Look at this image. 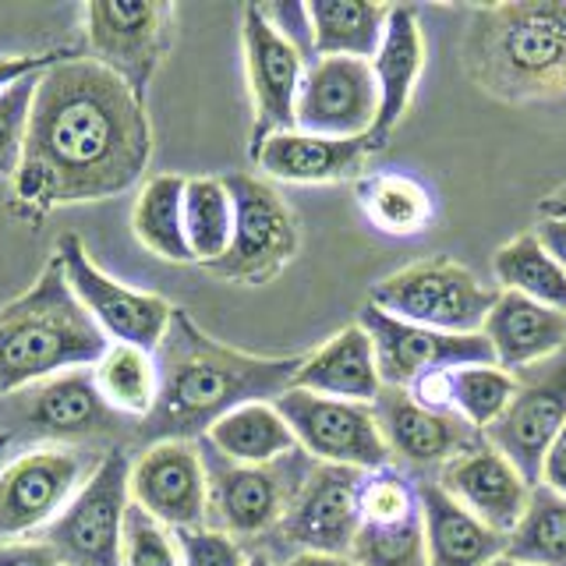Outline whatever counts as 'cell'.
I'll return each instance as SVG.
<instances>
[{"instance_id": "obj_1", "label": "cell", "mask_w": 566, "mask_h": 566, "mask_svg": "<svg viewBox=\"0 0 566 566\" xmlns=\"http://www.w3.org/2000/svg\"><path fill=\"white\" fill-rule=\"evenodd\" d=\"M153 156L149 106L93 57L71 53L35 82L14 199L61 209L114 199Z\"/></svg>"}, {"instance_id": "obj_2", "label": "cell", "mask_w": 566, "mask_h": 566, "mask_svg": "<svg viewBox=\"0 0 566 566\" xmlns=\"http://www.w3.org/2000/svg\"><path fill=\"white\" fill-rule=\"evenodd\" d=\"M301 365H305V354L259 358V354L223 347L195 326L188 312L174 308L170 329L156 350V407L142 418L138 439L146 447L167 439H206L212 424L238 407L273 403L280 394H287Z\"/></svg>"}, {"instance_id": "obj_3", "label": "cell", "mask_w": 566, "mask_h": 566, "mask_svg": "<svg viewBox=\"0 0 566 566\" xmlns=\"http://www.w3.org/2000/svg\"><path fill=\"white\" fill-rule=\"evenodd\" d=\"M471 82L500 103L566 93V0L478 4L464 32Z\"/></svg>"}, {"instance_id": "obj_4", "label": "cell", "mask_w": 566, "mask_h": 566, "mask_svg": "<svg viewBox=\"0 0 566 566\" xmlns=\"http://www.w3.org/2000/svg\"><path fill=\"white\" fill-rule=\"evenodd\" d=\"M111 340L67 287L53 255L40 280L0 308V394H18L71 368H93Z\"/></svg>"}, {"instance_id": "obj_5", "label": "cell", "mask_w": 566, "mask_h": 566, "mask_svg": "<svg viewBox=\"0 0 566 566\" xmlns=\"http://www.w3.org/2000/svg\"><path fill=\"white\" fill-rule=\"evenodd\" d=\"M199 450L206 468V524L230 538L273 535L280 521L287 517L308 471L315 468L305 450H294L259 468L220 457L206 439Z\"/></svg>"}, {"instance_id": "obj_6", "label": "cell", "mask_w": 566, "mask_h": 566, "mask_svg": "<svg viewBox=\"0 0 566 566\" xmlns=\"http://www.w3.org/2000/svg\"><path fill=\"white\" fill-rule=\"evenodd\" d=\"M500 291L450 259L415 262L371 287L368 305L411 326L439 333H482Z\"/></svg>"}, {"instance_id": "obj_7", "label": "cell", "mask_w": 566, "mask_h": 566, "mask_svg": "<svg viewBox=\"0 0 566 566\" xmlns=\"http://www.w3.org/2000/svg\"><path fill=\"white\" fill-rule=\"evenodd\" d=\"M132 457L111 450L85 478L61 517L43 531V542L64 566H124V524L132 510Z\"/></svg>"}, {"instance_id": "obj_8", "label": "cell", "mask_w": 566, "mask_h": 566, "mask_svg": "<svg viewBox=\"0 0 566 566\" xmlns=\"http://www.w3.org/2000/svg\"><path fill=\"white\" fill-rule=\"evenodd\" d=\"M223 185L234 202V234L227 252L206 265L212 276L234 283H265L297 255V220L283 195L252 174H230Z\"/></svg>"}, {"instance_id": "obj_9", "label": "cell", "mask_w": 566, "mask_h": 566, "mask_svg": "<svg viewBox=\"0 0 566 566\" xmlns=\"http://www.w3.org/2000/svg\"><path fill=\"white\" fill-rule=\"evenodd\" d=\"M273 403L291 424L297 450H305L315 464L350 468L361 474L389 468V450L371 403L318 397L297 386L280 394Z\"/></svg>"}, {"instance_id": "obj_10", "label": "cell", "mask_w": 566, "mask_h": 566, "mask_svg": "<svg viewBox=\"0 0 566 566\" xmlns=\"http://www.w3.org/2000/svg\"><path fill=\"white\" fill-rule=\"evenodd\" d=\"M85 35L93 61L117 75L146 103L159 64L174 43V8L164 0L120 4V0H88Z\"/></svg>"}, {"instance_id": "obj_11", "label": "cell", "mask_w": 566, "mask_h": 566, "mask_svg": "<svg viewBox=\"0 0 566 566\" xmlns=\"http://www.w3.org/2000/svg\"><path fill=\"white\" fill-rule=\"evenodd\" d=\"M99 460L75 447H40L0 468V542H22L46 531L75 500Z\"/></svg>"}, {"instance_id": "obj_12", "label": "cell", "mask_w": 566, "mask_h": 566, "mask_svg": "<svg viewBox=\"0 0 566 566\" xmlns=\"http://www.w3.org/2000/svg\"><path fill=\"white\" fill-rule=\"evenodd\" d=\"M53 255L61 259L67 287L75 291L82 308L96 318V326L103 329L106 340L132 344L149 354L159 350L174 318V305L167 297L132 291V287H124V283H117L114 276H106L75 234H64Z\"/></svg>"}, {"instance_id": "obj_13", "label": "cell", "mask_w": 566, "mask_h": 566, "mask_svg": "<svg viewBox=\"0 0 566 566\" xmlns=\"http://www.w3.org/2000/svg\"><path fill=\"white\" fill-rule=\"evenodd\" d=\"M513 376V400L485 432V442L527 478V485H538L542 460L566 424V350Z\"/></svg>"}, {"instance_id": "obj_14", "label": "cell", "mask_w": 566, "mask_h": 566, "mask_svg": "<svg viewBox=\"0 0 566 566\" xmlns=\"http://www.w3.org/2000/svg\"><path fill=\"white\" fill-rule=\"evenodd\" d=\"M361 326L376 347L382 386L415 389L424 376L453 371L464 365H495L492 347L482 333H439L411 326L403 318L386 315L376 305H365Z\"/></svg>"}, {"instance_id": "obj_15", "label": "cell", "mask_w": 566, "mask_h": 566, "mask_svg": "<svg viewBox=\"0 0 566 566\" xmlns=\"http://www.w3.org/2000/svg\"><path fill=\"white\" fill-rule=\"evenodd\" d=\"M361 478L350 468L315 464L273 538L294 553L350 556L361 531Z\"/></svg>"}, {"instance_id": "obj_16", "label": "cell", "mask_w": 566, "mask_h": 566, "mask_svg": "<svg viewBox=\"0 0 566 566\" xmlns=\"http://www.w3.org/2000/svg\"><path fill=\"white\" fill-rule=\"evenodd\" d=\"M379 117L371 61L315 57L297 88L294 128L326 138H368Z\"/></svg>"}, {"instance_id": "obj_17", "label": "cell", "mask_w": 566, "mask_h": 566, "mask_svg": "<svg viewBox=\"0 0 566 566\" xmlns=\"http://www.w3.org/2000/svg\"><path fill=\"white\" fill-rule=\"evenodd\" d=\"M241 43H244V71L252 88L255 124H252V156L265 138L280 132H294V106L297 88L305 78L308 61L265 22L259 4H248L241 18Z\"/></svg>"}, {"instance_id": "obj_18", "label": "cell", "mask_w": 566, "mask_h": 566, "mask_svg": "<svg viewBox=\"0 0 566 566\" xmlns=\"http://www.w3.org/2000/svg\"><path fill=\"white\" fill-rule=\"evenodd\" d=\"M132 503L167 531L206 524V468L199 442H153L132 460Z\"/></svg>"}, {"instance_id": "obj_19", "label": "cell", "mask_w": 566, "mask_h": 566, "mask_svg": "<svg viewBox=\"0 0 566 566\" xmlns=\"http://www.w3.org/2000/svg\"><path fill=\"white\" fill-rule=\"evenodd\" d=\"M379 421V432L386 439L389 457L403 460L415 468H436L450 464L453 457L468 453L485 436L471 429L457 411L421 403L411 389L382 386V394L371 403Z\"/></svg>"}, {"instance_id": "obj_20", "label": "cell", "mask_w": 566, "mask_h": 566, "mask_svg": "<svg viewBox=\"0 0 566 566\" xmlns=\"http://www.w3.org/2000/svg\"><path fill=\"white\" fill-rule=\"evenodd\" d=\"M436 482L468 513H474L478 521L492 531H500V535H510V531L521 524L531 489H535V485H527V478L513 468L500 450H492L485 439L478 442V447H471L468 453L453 457L450 464H442V474Z\"/></svg>"}, {"instance_id": "obj_21", "label": "cell", "mask_w": 566, "mask_h": 566, "mask_svg": "<svg viewBox=\"0 0 566 566\" xmlns=\"http://www.w3.org/2000/svg\"><path fill=\"white\" fill-rule=\"evenodd\" d=\"M117 411L103 400L93 368H71L35 386L22 407L29 432L50 439H93L117 429Z\"/></svg>"}, {"instance_id": "obj_22", "label": "cell", "mask_w": 566, "mask_h": 566, "mask_svg": "<svg viewBox=\"0 0 566 566\" xmlns=\"http://www.w3.org/2000/svg\"><path fill=\"white\" fill-rule=\"evenodd\" d=\"M371 153H376V146L368 138H326L294 128L265 138L252 159L273 181L336 185L358 177Z\"/></svg>"}, {"instance_id": "obj_23", "label": "cell", "mask_w": 566, "mask_h": 566, "mask_svg": "<svg viewBox=\"0 0 566 566\" xmlns=\"http://www.w3.org/2000/svg\"><path fill=\"white\" fill-rule=\"evenodd\" d=\"M424 32L418 22V11L407 4H394L386 22V35L379 53L371 57V75H376V88H379V117L376 128H371L368 142L376 149H382L394 128L403 120L407 106H411V96L418 88V78L424 71Z\"/></svg>"}, {"instance_id": "obj_24", "label": "cell", "mask_w": 566, "mask_h": 566, "mask_svg": "<svg viewBox=\"0 0 566 566\" xmlns=\"http://www.w3.org/2000/svg\"><path fill=\"white\" fill-rule=\"evenodd\" d=\"M415 489L429 566H489L506 553V535L485 527L439 482H421Z\"/></svg>"}, {"instance_id": "obj_25", "label": "cell", "mask_w": 566, "mask_h": 566, "mask_svg": "<svg viewBox=\"0 0 566 566\" xmlns=\"http://www.w3.org/2000/svg\"><path fill=\"white\" fill-rule=\"evenodd\" d=\"M482 336L492 347L495 365L506 371H521L563 350L566 312L545 308L524 294L500 291L482 326Z\"/></svg>"}, {"instance_id": "obj_26", "label": "cell", "mask_w": 566, "mask_h": 566, "mask_svg": "<svg viewBox=\"0 0 566 566\" xmlns=\"http://www.w3.org/2000/svg\"><path fill=\"white\" fill-rule=\"evenodd\" d=\"M294 386L333 400L376 403V397L382 394V376L368 329L361 323L347 326L329 336L318 350L305 354V365L297 368Z\"/></svg>"}, {"instance_id": "obj_27", "label": "cell", "mask_w": 566, "mask_h": 566, "mask_svg": "<svg viewBox=\"0 0 566 566\" xmlns=\"http://www.w3.org/2000/svg\"><path fill=\"white\" fill-rule=\"evenodd\" d=\"M312 50L315 57H358L371 61L382 46L394 4L371 0H312Z\"/></svg>"}, {"instance_id": "obj_28", "label": "cell", "mask_w": 566, "mask_h": 566, "mask_svg": "<svg viewBox=\"0 0 566 566\" xmlns=\"http://www.w3.org/2000/svg\"><path fill=\"white\" fill-rule=\"evenodd\" d=\"M206 442L234 464H273V460L297 450L291 424L283 421L276 403H244L230 411L206 432Z\"/></svg>"}, {"instance_id": "obj_29", "label": "cell", "mask_w": 566, "mask_h": 566, "mask_svg": "<svg viewBox=\"0 0 566 566\" xmlns=\"http://www.w3.org/2000/svg\"><path fill=\"white\" fill-rule=\"evenodd\" d=\"M185 181L188 177L177 174L149 177L132 209V230L138 244L167 262H195L185 238Z\"/></svg>"}, {"instance_id": "obj_30", "label": "cell", "mask_w": 566, "mask_h": 566, "mask_svg": "<svg viewBox=\"0 0 566 566\" xmlns=\"http://www.w3.org/2000/svg\"><path fill=\"white\" fill-rule=\"evenodd\" d=\"M492 270H495V280H500V291L524 294L545 308L566 312V276L531 230L510 238L500 252H495Z\"/></svg>"}, {"instance_id": "obj_31", "label": "cell", "mask_w": 566, "mask_h": 566, "mask_svg": "<svg viewBox=\"0 0 566 566\" xmlns=\"http://www.w3.org/2000/svg\"><path fill=\"white\" fill-rule=\"evenodd\" d=\"M93 376L103 400L114 407L117 415L146 418L156 407L159 394V368L156 354L132 347V344H111L103 358L93 365Z\"/></svg>"}, {"instance_id": "obj_32", "label": "cell", "mask_w": 566, "mask_h": 566, "mask_svg": "<svg viewBox=\"0 0 566 566\" xmlns=\"http://www.w3.org/2000/svg\"><path fill=\"white\" fill-rule=\"evenodd\" d=\"M506 559L527 566H566V495L535 485L521 524L506 535Z\"/></svg>"}, {"instance_id": "obj_33", "label": "cell", "mask_w": 566, "mask_h": 566, "mask_svg": "<svg viewBox=\"0 0 566 566\" xmlns=\"http://www.w3.org/2000/svg\"><path fill=\"white\" fill-rule=\"evenodd\" d=\"M234 234V202L223 177H188L185 181V238L195 262L212 265Z\"/></svg>"}, {"instance_id": "obj_34", "label": "cell", "mask_w": 566, "mask_h": 566, "mask_svg": "<svg viewBox=\"0 0 566 566\" xmlns=\"http://www.w3.org/2000/svg\"><path fill=\"white\" fill-rule=\"evenodd\" d=\"M365 217L386 234L411 238L421 234L436 217L432 191L407 174H376L361 185Z\"/></svg>"}, {"instance_id": "obj_35", "label": "cell", "mask_w": 566, "mask_h": 566, "mask_svg": "<svg viewBox=\"0 0 566 566\" xmlns=\"http://www.w3.org/2000/svg\"><path fill=\"white\" fill-rule=\"evenodd\" d=\"M513 389H517V376L500 365H464L447 371V407L482 436L510 407Z\"/></svg>"}, {"instance_id": "obj_36", "label": "cell", "mask_w": 566, "mask_h": 566, "mask_svg": "<svg viewBox=\"0 0 566 566\" xmlns=\"http://www.w3.org/2000/svg\"><path fill=\"white\" fill-rule=\"evenodd\" d=\"M350 559L354 566H429L424 563L421 510L394 524H361Z\"/></svg>"}, {"instance_id": "obj_37", "label": "cell", "mask_w": 566, "mask_h": 566, "mask_svg": "<svg viewBox=\"0 0 566 566\" xmlns=\"http://www.w3.org/2000/svg\"><path fill=\"white\" fill-rule=\"evenodd\" d=\"M35 82H40V75L22 78L0 96V177H11V181L18 174V164H22V146H25V132H29Z\"/></svg>"}, {"instance_id": "obj_38", "label": "cell", "mask_w": 566, "mask_h": 566, "mask_svg": "<svg viewBox=\"0 0 566 566\" xmlns=\"http://www.w3.org/2000/svg\"><path fill=\"white\" fill-rule=\"evenodd\" d=\"M124 566H181L174 535L135 503L124 524Z\"/></svg>"}, {"instance_id": "obj_39", "label": "cell", "mask_w": 566, "mask_h": 566, "mask_svg": "<svg viewBox=\"0 0 566 566\" xmlns=\"http://www.w3.org/2000/svg\"><path fill=\"white\" fill-rule=\"evenodd\" d=\"M174 545L181 566H244L248 556L238 538L223 535V531L199 524V527H181L174 531Z\"/></svg>"}, {"instance_id": "obj_40", "label": "cell", "mask_w": 566, "mask_h": 566, "mask_svg": "<svg viewBox=\"0 0 566 566\" xmlns=\"http://www.w3.org/2000/svg\"><path fill=\"white\" fill-rule=\"evenodd\" d=\"M265 22H270L283 40H287L301 57L315 61V50H312V22H308V8L297 4V0H283V4H259Z\"/></svg>"}, {"instance_id": "obj_41", "label": "cell", "mask_w": 566, "mask_h": 566, "mask_svg": "<svg viewBox=\"0 0 566 566\" xmlns=\"http://www.w3.org/2000/svg\"><path fill=\"white\" fill-rule=\"evenodd\" d=\"M64 57H71V50H50V53H8L0 57V96L8 93L11 85H18L22 78L43 75L53 64H61Z\"/></svg>"}, {"instance_id": "obj_42", "label": "cell", "mask_w": 566, "mask_h": 566, "mask_svg": "<svg viewBox=\"0 0 566 566\" xmlns=\"http://www.w3.org/2000/svg\"><path fill=\"white\" fill-rule=\"evenodd\" d=\"M0 566H64L57 553L40 538H22V542H0Z\"/></svg>"}, {"instance_id": "obj_43", "label": "cell", "mask_w": 566, "mask_h": 566, "mask_svg": "<svg viewBox=\"0 0 566 566\" xmlns=\"http://www.w3.org/2000/svg\"><path fill=\"white\" fill-rule=\"evenodd\" d=\"M538 485H545V489H553V492L566 495V424H563V432L553 439V447H548V453H545V460H542Z\"/></svg>"}, {"instance_id": "obj_44", "label": "cell", "mask_w": 566, "mask_h": 566, "mask_svg": "<svg viewBox=\"0 0 566 566\" xmlns=\"http://www.w3.org/2000/svg\"><path fill=\"white\" fill-rule=\"evenodd\" d=\"M531 234L538 238V244L545 248L548 255H553V262L563 270L566 276V220L559 217H538V223L531 227Z\"/></svg>"}, {"instance_id": "obj_45", "label": "cell", "mask_w": 566, "mask_h": 566, "mask_svg": "<svg viewBox=\"0 0 566 566\" xmlns=\"http://www.w3.org/2000/svg\"><path fill=\"white\" fill-rule=\"evenodd\" d=\"M283 566H354L350 556H329V553H294L283 559Z\"/></svg>"}, {"instance_id": "obj_46", "label": "cell", "mask_w": 566, "mask_h": 566, "mask_svg": "<svg viewBox=\"0 0 566 566\" xmlns=\"http://www.w3.org/2000/svg\"><path fill=\"white\" fill-rule=\"evenodd\" d=\"M542 217H559V220H566V188L545 195V199H542Z\"/></svg>"}, {"instance_id": "obj_47", "label": "cell", "mask_w": 566, "mask_h": 566, "mask_svg": "<svg viewBox=\"0 0 566 566\" xmlns=\"http://www.w3.org/2000/svg\"><path fill=\"white\" fill-rule=\"evenodd\" d=\"M244 566H276L270 556H265V553H252V556H248V563Z\"/></svg>"}, {"instance_id": "obj_48", "label": "cell", "mask_w": 566, "mask_h": 566, "mask_svg": "<svg viewBox=\"0 0 566 566\" xmlns=\"http://www.w3.org/2000/svg\"><path fill=\"white\" fill-rule=\"evenodd\" d=\"M489 566H527V563H517V559H506V556H500V559H492Z\"/></svg>"}, {"instance_id": "obj_49", "label": "cell", "mask_w": 566, "mask_h": 566, "mask_svg": "<svg viewBox=\"0 0 566 566\" xmlns=\"http://www.w3.org/2000/svg\"><path fill=\"white\" fill-rule=\"evenodd\" d=\"M8 442H11V436H8V432H0V450H8Z\"/></svg>"}]
</instances>
